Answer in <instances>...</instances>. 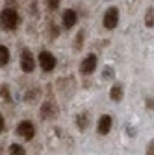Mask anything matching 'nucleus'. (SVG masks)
<instances>
[{
    "label": "nucleus",
    "mask_w": 154,
    "mask_h": 155,
    "mask_svg": "<svg viewBox=\"0 0 154 155\" xmlns=\"http://www.w3.org/2000/svg\"><path fill=\"white\" fill-rule=\"evenodd\" d=\"M19 22H21V18H19V13L13 8H6L0 11V24H2L4 30H8V31L17 30Z\"/></svg>",
    "instance_id": "1"
},
{
    "label": "nucleus",
    "mask_w": 154,
    "mask_h": 155,
    "mask_svg": "<svg viewBox=\"0 0 154 155\" xmlns=\"http://www.w3.org/2000/svg\"><path fill=\"white\" fill-rule=\"evenodd\" d=\"M102 24H104L106 30L117 28V24H119V9L115 8V6H111V8L104 13V21H102Z\"/></svg>",
    "instance_id": "2"
},
{
    "label": "nucleus",
    "mask_w": 154,
    "mask_h": 155,
    "mask_svg": "<svg viewBox=\"0 0 154 155\" xmlns=\"http://www.w3.org/2000/svg\"><path fill=\"white\" fill-rule=\"evenodd\" d=\"M21 68L24 72H32L35 68V59L28 48H23V52H21Z\"/></svg>",
    "instance_id": "3"
},
{
    "label": "nucleus",
    "mask_w": 154,
    "mask_h": 155,
    "mask_svg": "<svg viewBox=\"0 0 154 155\" xmlns=\"http://www.w3.org/2000/svg\"><path fill=\"white\" fill-rule=\"evenodd\" d=\"M56 57L50 54V52H41L39 54V65H41V68L45 70V72H50V70H54L56 68Z\"/></svg>",
    "instance_id": "4"
},
{
    "label": "nucleus",
    "mask_w": 154,
    "mask_h": 155,
    "mask_svg": "<svg viewBox=\"0 0 154 155\" xmlns=\"http://www.w3.org/2000/svg\"><path fill=\"white\" fill-rule=\"evenodd\" d=\"M17 133L21 135L23 139L30 140V139H33V135H35V127H33V124H32V122L24 120V122H21V124L17 126Z\"/></svg>",
    "instance_id": "5"
},
{
    "label": "nucleus",
    "mask_w": 154,
    "mask_h": 155,
    "mask_svg": "<svg viewBox=\"0 0 154 155\" xmlns=\"http://www.w3.org/2000/svg\"><path fill=\"white\" fill-rule=\"evenodd\" d=\"M95 68H97V55H95V54H89L86 59L82 61L80 70H82V74L89 76V74H93V72H95Z\"/></svg>",
    "instance_id": "6"
},
{
    "label": "nucleus",
    "mask_w": 154,
    "mask_h": 155,
    "mask_svg": "<svg viewBox=\"0 0 154 155\" xmlns=\"http://www.w3.org/2000/svg\"><path fill=\"white\" fill-rule=\"evenodd\" d=\"M61 21H63V28H65V30H71V28L76 24V21H78V13H76L74 9H65Z\"/></svg>",
    "instance_id": "7"
},
{
    "label": "nucleus",
    "mask_w": 154,
    "mask_h": 155,
    "mask_svg": "<svg viewBox=\"0 0 154 155\" xmlns=\"http://www.w3.org/2000/svg\"><path fill=\"white\" fill-rule=\"evenodd\" d=\"M99 133L100 135H108L110 129H111V116L110 114H102L100 118H99Z\"/></svg>",
    "instance_id": "8"
},
{
    "label": "nucleus",
    "mask_w": 154,
    "mask_h": 155,
    "mask_svg": "<svg viewBox=\"0 0 154 155\" xmlns=\"http://www.w3.org/2000/svg\"><path fill=\"white\" fill-rule=\"evenodd\" d=\"M123 92H124L123 85H121V83H115V85L111 87V91H110V98H111L113 102H121V100H123Z\"/></svg>",
    "instance_id": "9"
},
{
    "label": "nucleus",
    "mask_w": 154,
    "mask_h": 155,
    "mask_svg": "<svg viewBox=\"0 0 154 155\" xmlns=\"http://www.w3.org/2000/svg\"><path fill=\"white\" fill-rule=\"evenodd\" d=\"M54 116H56V105L47 102L43 105V118H54Z\"/></svg>",
    "instance_id": "10"
},
{
    "label": "nucleus",
    "mask_w": 154,
    "mask_h": 155,
    "mask_svg": "<svg viewBox=\"0 0 154 155\" xmlns=\"http://www.w3.org/2000/svg\"><path fill=\"white\" fill-rule=\"evenodd\" d=\"M8 63H9V50L8 46L0 45V67H6Z\"/></svg>",
    "instance_id": "11"
},
{
    "label": "nucleus",
    "mask_w": 154,
    "mask_h": 155,
    "mask_svg": "<svg viewBox=\"0 0 154 155\" xmlns=\"http://www.w3.org/2000/svg\"><path fill=\"white\" fill-rule=\"evenodd\" d=\"M145 26L154 28V8H149L147 13H145Z\"/></svg>",
    "instance_id": "12"
},
{
    "label": "nucleus",
    "mask_w": 154,
    "mask_h": 155,
    "mask_svg": "<svg viewBox=\"0 0 154 155\" xmlns=\"http://www.w3.org/2000/svg\"><path fill=\"white\" fill-rule=\"evenodd\" d=\"M76 126H78V129H82V131L87 127V114L86 113H80L76 116Z\"/></svg>",
    "instance_id": "13"
},
{
    "label": "nucleus",
    "mask_w": 154,
    "mask_h": 155,
    "mask_svg": "<svg viewBox=\"0 0 154 155\" xmlns=\"http://www.w3.org/2000/svg\"><path fill=\"white\" fill-rule=\"evenodd\" d=\"M9 155H26V151H24V148H23L21 144H11Z\"/></svg>",
    "instance_id": "14"
},
{
    "label": "nucleus",
    "mask_w": 154,
    "mask_h": 155,
    "mask_svg": "<svg viewBox=\"0 0 154 155\" xmlns=\"http://www.w3.org/2000/svg\"><path fill=\"white\" fill-rule=\"evenodd\" d=\"M0 96H2L4 102H9V100H11V98H9V91H8V87H2V89H0Z\"/></svg>",
    "instance_id": "15"
},
{
    "label": "nucleus",
    "mask_w": 154,
    "mask_h": 155,
    "mask_svg": "<svg viewBox=\"0 0 154 155\" xmlns=\"http://www.w3.org/2000/svg\"><path fill=\"white\" fill-rule=\"evenodd\" d=\"M47 6H48L50 11H54V9H58V6H60V0H47Z\"/></svg>",
    "instance_id": "16"
},
{
    "label": "nucleus",
    "mask_w": 154,
    "mask_h": 155,
    "mask_svg": "<svg viewBox=\"0 0 154 155\" xmlns=\"http://www.w3.org/2000/svg\"><path fill=\"white\" fill-rule=\"evenodd\" d=\"M82 45H84V33H78V35H76V45H74V48L78 50V48H82Z\"/></svg>",
    "instance_id": "17"
},
{
    "label": "nucleus",
    "mask_w": 154,
    "mask_h": 155,
    "mask_svg": "<svg viewBox=\"0 0 154 155\" xmlns=\"http://www.w3.org/2000/svg\"><path fill=\"white\" fill-rule=\"evenodd\" d=\"M48 35H50V39H56V37H58V28H56L54 24H50V28H48Z\"/></svg>",
    "instance_id": "18"
},
{
    "label": "nucleus",
    "mask_w": 154,
    "mask_h": 155,
    "mask_svg": "<svg viewBox=\"0 0 154 155\" xmlns=\"http://www.w3.org/2000/svg\"><path fill=\"white\" fill-rule=\"evenodd\" d=\"M145 155H154V139L149 142V146H147V153Z\"/></svg>",
    "instance_id": "19"
},
{
    "label": "nucleus",
    "mask_w": 154,
    "mask_h": 155,
    "mask_svg": "<svg viewBox=\"0 0 154 155\" xmlns=\"http://www.w3.org/2000/svg\"><path fill=\"white\" fill-rule=\"evenodd\" d=\"M145 104H147V109H154V100L152 98H147Z\"/></svg>",
    "instance_id": "20"
},
{
    "label": "nucleus",
    "mask_w": 154,
    "mask_h": 155,
    "mask_svg": "<svg viewBox=\"0 0 154 155\" xmlns=\"http://www.w3.org/2000/svg\"><path fill=\"white\" fill-rule=\"evenodd\" d=\"M111 76H113V70H111V68L108 67V68L104 70V78H111Z\"/></svg>",
    "instance_id": "21"
},
{
    "label": "nucleus",
    "mask_w": 154,
    "mask_h": 155,
    "mask_svg": "<svg viewBox=\"0 0 154 155\" xmlns=\"http://www.w3.org/2000/svg\"><path fill=\"white\" fill-rule=\"evenodd\" d=\"M2 131H4V116L0 114V133H2Z\"/></svg>",
    "instance_id": "22"
}]
</instances>
